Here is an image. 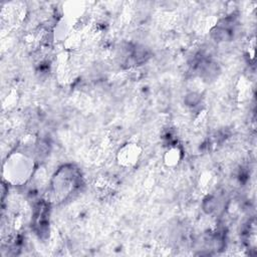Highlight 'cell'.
Returning a JSON list of instances; mask_svg holds the SVG:
<instances>
[{"mask_svg":"<svg viewBox=\"0 0 257 257\" xmlns=\"http://www.w3.org/2000/svg\"><path fill=\"white\" fill-rule=\"evenodd\" d=\"M77 176L75 175V170L74 169H64V174L62 176L56 177L55 178V184L52 185L53 189V194L56 197H65L68 195L71 191L74 190L76 187V181H77Z\"/></svg>","mask_w":257,"mask_h":257,"instance_id":"obj_1","label":"cell"}]
</instances>
